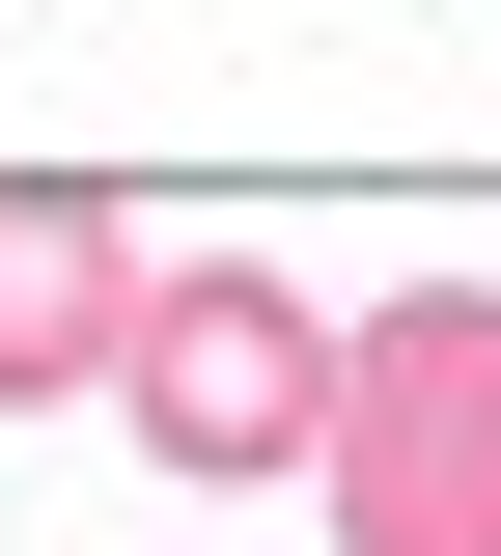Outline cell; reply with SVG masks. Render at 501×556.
<instances>
[{
	"mask_svg": "<svg viewBox=\"0 0 501 556\" xmlns=\"http://www.w3.org/2000/svg\"><path fill=\"white\" fill-rule=\"evenodd\" d=\"M112 417H140L167 473H306V417H335V306H306V278H251V251L140 278V334H112Z\"/></svg>",
	"mask_w": 501,
	"mask_h": 556,
	"instance_id": "7a4b0ae2",
	"label": "cell"
},
{
	"mask_svg": "<svg viewBox=\"0 0 501 556\" xmlns=\"http://www.w3.org/2000/svg\"><path fill=\"white\" fill-rule=\"evenodd\" d=\"M306 473H335V556H501V278H390L362 306Z\"/></svg>",
	"mask_w": 501,
	"mask_h": 556,
	"instance_id": "6da1fadb",
	"label": "cell"
},
{
	"mask_svg": "<svg viewBox=\"0 0 501 556\" xmlns=\"http://www.w3.org/2000/svg\"><path fill=\"white\" fill-rule=\"evenodd\" d=\"M140 223H84V195H0V390H112V334H140Z\"/></svg>",
	"mask_w": 501,
	"mask_h": 556,
	"instance_id": "3957f363",
	"label": "cell"
}]
</instances>
